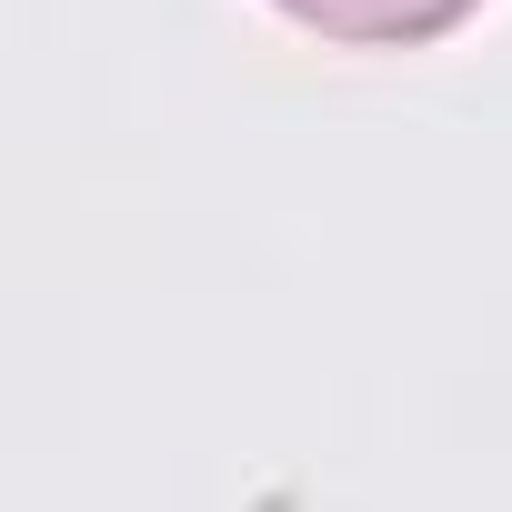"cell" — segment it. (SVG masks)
Segmentation results:
<instances>
[{"mask_svg":"<svg viewBox=\"0 0 512 512\" xmlns=\"http://www.w3.org/2000/svg\"><path fill=\"white\" fill-rule=\"evenodd\" d=\"M272 11L322 41H352V51H422V41L462 31L482 0H272Z\"/></svg>","mask_w":512,"mask_h":512,"instance_id":"cell-1","label":"cell"}]
</instances>
